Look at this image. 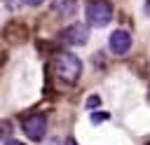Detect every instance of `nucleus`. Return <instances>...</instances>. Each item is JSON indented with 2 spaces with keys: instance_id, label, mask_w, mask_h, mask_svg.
Listing matches in <instances>:
<instances>
[{
  "instance_id": "1",
  "label": "nucleus",
  "mask_w": 150,
  "mask_h": 145,
  "mask_svg": "<svg viewBox=\"0 0 150 145\" xmlns=\"http://www.w3.org/2000/svg\"><path fill=\"white\" fill-rule=\"evenodd\" d=\"M54 70H56L59 80L73 84L80 77V72H82V61L75 54H70V51H59L54 56Z\"/></svg>"
},
{
  "instance_id": "2",
  "label": "nucleus",
  "mask_w": 150,
  "mask_h": 145,
  "mask_svg": "<svg viewBox=\"0 0 150 145\" xmlns=\"http://www.w3.org/2000/svg\"><path fill=\"white\" fill-rule=\"evenodd\" d=\"M112 19V5L108 0H91L87 7V21L96 28H103Z\"/></svg>"
},
{
  "instance_id": "3",
  "label": "nucleus",
  "mask_w": 150,
  "mask_h": 145,
  "mask_svg": "<svg viewBox=\"0 0 150 145\" xmlns=\"http://www.w3.org/2000/svg\"><path fill=\"white\" fill-rule=\"evenodd\" d=\"M23 131H26V136L30 140L40 143L45 138V133H47V119H45V115H30V117H26L23 119Z\"/></svg>"
},
{
  "instance_id": "4",
  "label": "nucleus",
  "mask_w": 150,
  "mask_h": 145,
  "mask_svg": "<svg viewBox=\"0 0 150 145\" xmlns=\"http://www.w3.org/2000/svg\"><path fill=\"white\" fill-rule=\"evenodd\" d=\"M87 40H89V28H87L84 23H73V26H68L66 33H63V42H66V44H73V47H80V44H84Z\"/></svg>"
},
{
  "instance_id": "5",
  "label": "nucleus",
  "mask_w": 150,
  "mask_h": 145,
  "mask_svg": "<svg viewBox=\"0 0 150 145\" xmlns=\"http://www.w3.org/2000/svg\"><path fill=\"white\" fill-rule=\"evenodd\" d=\"M108 44H110V51H112V54L122 56V54H127V51L131 49V35H129L127 30L120 28V30H115V33L110 35Z\"/></svg>"
},
{
  "instance_id": "6",
  "label": "nucleus",
  "mask_w": 150,
  "mask_h": 145,
  "mask_svg": "<svg viewBox=\"0 0 150 145\" xmlns=\"http://www.w3.org/2000/svg\"><path fill=\"white\" fill-rule=\"evenodd\" d=\"M52 9L61 16H73L77 12V2L75 0H54L52 2Z\"/></svg>"
},
{
  "instance_id": "7",
  "label": "nucleus",
  "mask_w": 150,
  "mask_h": 145,
  "mask_svg": "<svg viewBox=\"0 0 150 145\" xmlns=\"http://www.w3.org/2000/svg\"><path fill=\"white\" fill-rule=\"evenodd\" d=\"M108 117H110L108 112H94V115H91V122H94V124H101V122H105Z\"/></svg>"
},
{
  "instance_id": "8",
  "label": "nucleus",
  "mask_w": 150,
  "mask_h": 145,
  "mask_svg": "<svg viewBox=\"0 0 150 145\" xmlns=\"http://www.w3.org/2000/svg\"><path fill=\"white\" fill-rule=\"evenodd\" d=\"M98 103H101V98H98V96H91V98L87 101V108H96Z\"/></svg>"
},
{
  "instance_id": "9",
  "label": "nucleus",
  "mask_w": 150,
  "mask_h": 145,
  "mask_svg": "<svg viewBox=\"0 0 150 145\" xmlns=\"http://www.w3.org/2000/svg\"><path fill=\"white\" fill-rule=\"evenodd\" d=\"M21 2H23V5H28V7H38L42 0H21Z\"/></svg>"
},
{
  "instance_id": "10",
  "label": "nucleus",
  "mask_w": 150,
  "mask_h": 145,
  "mask_svg": "<svg viewBox=\"0 0 150 145\" xmlns=\"http://www.w3.org/2000/svg\"><path fill=\"white\" fill-rule=\"evenodd\" d=\"M63 145H77V143H75V138H66V143H63Z\"/></svg>"
},
{
  "instance_id": "11",
  "label": "nucleus",
  "mask_w": 150,
  "mask_h": 145,
  "mask_svg": "<svg viewBox=\"0 0 150 145\" xmlns=\"http://www.w3.org/2000/svg\"><path fill=\"white\" fill-rule=\"evenodd\" d=\"M145 14L150 16V0H145Z\"/></svg>"
},
{
  "instance_id": "12",
  "label": "nucleus",
  "mask_w": 150,
  "mask_h": 145,
  "mask_svg": "<svg viewBox=\"0 0 150 145\" xmlns=\"http://www.w3.org/2000/svg\"><path fill=\"white\" fill-rule=\"evenodd\" d=\"M7 145H23V143H19V140H7Z\"/></svg>"
}]
</instances>
